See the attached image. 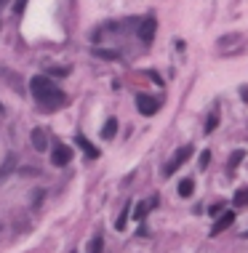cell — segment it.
I'll return each mask as SVG.
<instances>
[{"label":"cell","instance_id":"cell-1","mask_svg":"<svg viewBox=\"0 0 248 253\" xmlns=\"http://www.w3.org/2000/svg\"><path fill=\"white\" fill-rule=\"evenodd\" d=\"M30 91H32V96H35L37 104H40L43 109H48V112L67 104L64 91L59 88L48 75H35V77H32V80H30Z\"/></svg>","mask_w":248,"mask_h":253},{"label":"cell","instance_id":"cell-2","mask_svg":"<svg viewBox=\"0 0 248 253\" xmlns=\"http://www.w3.org/2000/svg\"><path fill=\"white\" fill-rule=\"evenodd\" d=\"M190 155H192V147H190V144H187V147H181V149H176V152H174V158L168 160L166 165H163V176H174V173L179 171V168L184 165L187 160H190Z\"/></svg>","mask_w":248,"mask_h":253},{"label":"cell","instance_id":"cell-3","mask_svg":"<svg viewBox=\"0 0 248 253\" xmlns=\"http://www.w3.org/2000/svg\"><path fill=\"white\" fill-rule=\"evenodd\" d=\"M155 30H158V19H155V16H144L139 22V27H136V35H139V40L144 45H149L155 40Z\"/></svg>","mask_w":248,"mask_h":253},{"label":"cell","instance_id":"cell-4","mask_svg":"<svg viewBox=\"0 0 248 253\" xmlns=\"http://www.w3.org/2000/svg\"><path fill=\"white\" fill-rule=\"evenodd\" d=\"M243 43H246L243 35H224L216 40V48H219V54H235Z\"/></svg>","mask_w":248,"mask_h":253},{"label":"cell","instance_id":"cell-5","mask_svg":"<svg viewBox=\"0 0 248 253\" xmlns=\"http://www.w3.org/2000/svg\"><path fill=\"white\" fill-rule=\"evenodd\" d=\"M70 160H72V149L67 144H56L54 152H51V163L56 168H64V165H70Z\"/></svg>","mask_w":248,"mask_h":253},{"label":"cell","instance_id":"cell-6","mask_svg":"<svg viewBox=\"0 0 248 253\" xmlns=\"http://www.w3.org/2000/svg\"><path fill=\"white\" fill-rule=\"evenodd\" d=\"M136 107H139V112L144 115V118H152L155 112H158V101L152 99V96H147V94H136Z\"/></svg>","mask_w":248,"mask_h":253},{"label":"cell","instance_id":"cell-7","mask_svg":"<svg viewBox=\"0 0 248 253\" xmlns=\"http://www.w3.org/2000/svg\"><path fill=\"white\" fill-rule=\"evenodd\" d=\"M155 205H158V194H155L152 200H142V203H136L134 205V221H144V216L155 208Z\"/></svg>","mask_w":248,"mask_h":253},{"label":"cell","instance_id":"cell-8","mask_svg":"<svg viewBox=\"0 0 248 253\" xmlns=\"http://www.w3.org/2000/svg\"><path fill=\"white\" fill-rule=\"evenodd\" d=\"M75 144L80 147L83 152H86V158H91V160H96V158H99V149H96L94 144H91V141H88L83 133H77V136H75Z\"/></svg>","mask_w":248,"mask_h":253},{"label":"cell","instance_id":"cell-9","mask_svg":"<svg viewBox=\"0 0 248 253\" xmlns=\"http://www.w3.org/2000/svg\"><path fill=\"white\" fill-rule=\"evenodd\" d=\"M232 221H235V211H224V213H221V219H219V221H216V224H213V229H211V235H213V237H216V235H219V232H224V229H227V226H232Z\"/></svg>","mask_w":248,"mask_h":253},{"label":"cell","instance_id":"cell-10","mask_svg":"<svg viewBox=\"0 0 248 253\" xmlns=\"http://www.w3.org/2000/svg\"><path fill=\"white\" fill-rule=\"evenodd\" d=\"M32 147H35L37 152H45V149H48V139H45L43 128H35V131H32Z\"/></svg>","mask_w":248,"mask_h":253},{"label":"cell","instance_id":"cell-11","mask_svg":"<svg viewBox=\"0 0 248 253\" xmlns=\"http://www.w3.org/2000/svg\"><path fill=\"white\" fill-rule=\"evenodd\" d=\"M0 77H3V80H8L11 86H14L16 94H24V86H22V80H19V75H14L11 69H0Z\"/></svg>","mask_w":248,"mask_h":253},{"label":"cell","instance_id":"cell-12","mask_svg":"<svg viewBox=\"0 0 248 253\" xmlns=\"http://www.w3.org/2000/svg\"><path fill=\"white\" fill-rule=\"evenodd\" d=\"M16 168V155H8V158H5V163L0 165V181H3L5 176H11V171H14Z\"/></svg>","mask_w":248,"mask_h":253},{"label":"cell","instance_id":"cell-13","mask_svg":"<svg viewBox=\"0 0 248 253\" xmlns=\"http://www.w3.org/2000/svg\"><path fill=\"white\" fill-rule=\"evenodd\" d=\"M115 133H117V120L109 118L107 123H104V128H102V139H112Z\"/></svg>","mask_w":248,"mask_h":253},{"label":"cell","instance_id":"cell-14","mask_svg":"<svg viewBox=\"0 0 248 253\" xmlns=\"http://www.w3.org/2000/svg\"><path fill=\"white\" fill-rule=\"evenodd\" d=\"M192 192H195V181L192 179H184L179 184V194H181V197H192Z\"/></svg>","mask_w":248,"mask_h":253},{"label":"cell","instance_id":"cell-15","mask_svg":"<svg viewBox=\"0 0 248 253\" xmlns=\"http://www.w3.org/2000/svg\"><path fill=\"white\" fill-rule=\"evenodd\" d=\"M232 203L238 205V208H246V205H248V187H243V190L235 192V200H232Z\"/></svg>","mask_w":248,"mask_h":253},{"label":"cell","instance_id":"cell-16","mask_svg":"<svg viewBox=\"0 0 248 253\" xmlns=\"http://www.w3.org/2000/svg\"><path fill=\"white\" fill-rule=\"evenodd\" d=\"M243 158H246V152H243V149H235V152H232V158H230V171H235V168H238L240 163H243Z\"/></svg>","mask_w":248,"mask_h":253},{"label":"cell","instance_id":"cell-17","mask_svg":"<svg viewBox=\"0 0 248 253\" xmlns=\"http://www.w3.org/2000/svg\"><path fill=\"white\" fill-rule=\"evenodd\" d=\"M128 208H131V203H126V208H123V213H120V219L115 221V229H126V221H128Z\"/></svg>","mask_w":248,"mask_h":253},{"label":"cell","instance_id":"cell-18","mask_svg":"<svg viewBox=\"0 0 248 253\" xmlns=\"http://www.w3.org/2000/svg\"><path fill=\"white\" fill-rule=\"evenodd\" d=\"M219 126V112H211L208 115V120H206V133H213V128Z\"/></svg>","mask_w":248,"mask_h":253},{"label":"cell","instance_id":"cell-19","mask_svg":"<svg viewBox=\"0 0 248 253\" xmlns=\"http://www.w3.org/2000/svg\"><path fill=\"white\" fill-rule=\"evenodd\" d=\"M102 251H104V240L94 237V240H91V245H88V253H102Z\"/></svg>","mask_w":248,"mask_h":253},{"label":"cell","instance_id":"cell-20","mask_svg":"<svg viewBox=\"0 0 248 253\" xmlns=\"http://www.w3.org/2000/svg\"><path fill=\"white\" fill-rule=\"evenodd\" d=\"M94 54L102 56V59H117V56H120L117 51H102V48H94Z\"/></svg>","mask_w":248,"mask_h":253},{"label":"cell","instance_id":"cell-21","mask_svg":"<svg viewBox=\"0 0 248 253\" xmlns=\"http://www.w3.org/2000/svg\"><path fill=\"white\" fill-rule=\"evenodd\" d=\"M24 8H27V0H14V11H16V14H24Z\"/></svg>","mask_w":248,"mask_h":253},{"label":"cell","instance_id":"cell-22","mask_svg":"<svg viewBox=\"0 0 248 253\" xmlns=\"http://www.w3.org/2000/svg\"><path fill=\"white\" fill-rule=\"evenodd\" d=\"M208 163H211V152H208V149H206V152L200 155V168H206Z\"/></svg>","mask_w":248,"mask_h":253},{"label":"cell","instance_id":"cell-23","mask_svg":"<svg viewBox=\"0 0 248 253\" xmlns=\"http://www.w3.org/2000/svg\"><path fill=\"white\" fill-rule=\"evenodd\" d=\"M67 72H70L67 67H56V69H51V75H59V77H62V75H67Z\"/></svg>","mask_w":248,"mask_h":253},{"label":"cell","instance_id":"cell-24","mask_svg":"<svg viewBox=\"0 0 248 253\" xmlns=\"http://www.w3.org/2000/svg\"><path fill=\"white\" fill-rule=\"evenodd\" d=\"M221 208H224V203H216V205H211V213H213V216H216V213H219Z\"/></svg>","mask_w":248,"mask_h":253},{"label":"cell","instance_id":"cell-25","mask_svg":"<svg viewBox=\"0 0 248 253\" xmlns=\"http://www.w3.org/2000/svg\"><path fill=\"white\" fill-rule=\"evenodd\" d=\"M5 3H8V0H0V8H3V5H5Z\"/></svg>","mask_w":248,"mask_h":253},{"label":"cell","instance_id":"cell-26","mask_svg":"<svg viewBox=\"0 0 248 253\" xmlns=\"http://www.w3.org/2000/svg\"><path fill=\"white\" fill-rule=\"evenodd\" d=\"M0 112H3V104H0Z\"/></svg>","mask_w":248,"mask_h":253}]
</instances>
